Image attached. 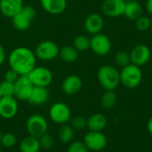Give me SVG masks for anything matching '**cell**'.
I'll list each match as a JSON object with an SVG mask.
<instances>
[{
  "instance_id": "5b68a950",
  "label": "cell",
  "mask_w": 152,
  "mask_h": 152,
  "mask_svg": "<svg viewBox=\"0 0 152 152\" xmlns=\"http://www.w3.org/2000/svg\"><path fill=\"white\" fill-rule=\"evenodd\" d=\"M37 59L44 61H50L59 56L60 48L52 40H44L37 44L34 50Z\"/></svg>"
},
{
  "instance_id": "f1b7e54d",
  "label": "cell",
  "mask_w": 152,
  "mask_h": 152,
  "mask_svg": "<svg viewBox=\"0 0 152 152\" xmlns=\"http://www.w3.org/2000/svg\"><path fill=\"white\" fill-rule=\"evenodd\" d=\"M114 61H115V63L118 66L121 67V68L126 67V65H128V64L131 63V60H130L129 53H127L126 52H123V51L118 52L115 54Z\"/></svg>"
},
{
  "instance_id": "d4e9b609",
  "label": "cell",
  "mask_w": 152,
  "mask_h": 152,
  "mask_svg": "<svg viewBox=\"0 0 152 152\" xmlns=\"http://www.w3.org/2000/svg\"><path fill=\"white\" fill-rule=\"evenodd\" d=\"M73 46L77 52H86L90 49V38L85 35H79L75 37L73 41Z\"/></svg>"
},
{
  "instance_id": "b9f144b4",
  "label": "cell",
  "mask_w": 152,
  "mask_h": 152,
  "mask_svg": "<svg viewBox=\"0 0 152 152\" xmlns=\"http://www.w3.org/2000/svg\"><path fill=\"white\" fill-rule=\"evenodd\" d=\"M0 152H2V151H0Z\"/></svg>"
},
{
  "instance_id": "8d00e7d4",
  "label": "cell",
  "mask_w": 152,
  "mask_h": 152,
  "mask_svg": "<svg viewBox=\"0 0 152 152\" xmlns=\"http://www.w3.org/2000/svg\"><path fill=\"white\" fill-rule=\"evenodd\" d=\"M147 129L149 131V133L152 135V118H150V120L148 121V124H147Z\"/></svg>"
},
{
  "instance_id": "44dd1931",
  "label": "cell",
  "mask_w": 152,
  "mask_h": 152,
  "mask_svg": "<svg viewBox=\"0 0 152 152\" xmlns=\"http://www.w3.org/2000/svg\"><path fill=\"white\" fill-rule=\"evenodd\" d=\"M142 12H143V8L137 0L126 2L124 15L128 20H135L136 19H138L140 16L142 15Z\"/></svg>"
},
{
  "instance_id": "277c9868",
  "label": "cell",
  "mask_w": 152,
  "mask_h": 152,
  "mask_svg": "<svg viewBox=\"0 0 152 152\" xmlns=\"http://www.w3.org/2000/svg\"><path fill=\"white\" fill-rule=\"evenodd\" d=\"M36 13V9L32 5H23L21 10L12 19L13 27L19 31H26L31 26Z\"/></svg>"
},
{
  "instance_id": "603a6c76",
  "label": "cell",
  "mask_w": 152,
  "mask_h": 152,
  "mask_svg": "<svg viewBox=\"0 0 152 152\" xmlns=\"http://www.w3.org/2000/svg\"><path fill=\"white\" fill-rule=\"evenodd\" d=\"M59 56L63 61H65L67 63H72L77 60L78 52L74 46L67 45V46H64L61 49H60Z\"/></svg>"
},
{
  "instance_id": "e0dca14e",
  "label": "cell",
  "mask_w": 152,
  "mask_h": 152,
  "mask_svg": "<svg viewBox=\"0 0 152 152\" xmlns=\"http://www.w3.org/2000/svg\"><path fill=\"white\" fill-rule=\"evenodd\" d=\"M82 80L77 75H69L61 83V90L67 95H74L82 88Z\"/></svg>"
},
{
  "instance_id": "2e32d148",
  "label": "cell",
  "mask_w": 152,
  "mask_h": 152,
  "mask_svg": "<svg viewBox=\"0 0 152 152\" xmlns=\"http://www.w3.org/2000/svg\"><path fill=\"white\" fill-rule=\"evenodd\" d=\"M23 5V0H0V12L4 17L12 19Z\"/></svg>"
},
{
  "instance_id": "ac0fdd59",
  "label": "cell",
  "mask_w": 152,
  "mask_h": 152,
  "mask_svg": "<svg viewBox=\"0 0 152 152\" xmlns=\"http://www.w3.org/2000/svg\"><path fill=\"white\" fill-rule=\"evenodd\" d=\"M49 97L50 95L47 87L34 86L28 102L35 106H42L48 102Z\"/></svg>"
},
{
  "instance_id": "484cf974",
  "label": "cell",
  "mask_w": 152,
  "mask_h": 152,
  "mask_svg": "<svg viewBox=\"0 0 152 152\" xmlns=\"http://www.w3.org/2000/svg\"><path fill=\"white\" fill-rule=\"evenodd\" d=\"M117 100V94L114 91H106L101 98V103L103 108L111 109L115 106Z\"/></svg>"
},
{
  "instance_id": "4fadbf2b",
  "label": "cell",
  "mask_w": 152,
  "mask_h": 152,
  "mask_svg": "<svg viewBox=\"0 0 152 152\" xmlns=\"http://www.w3.org/2000/svg\"><path fill=\"white\" fill-rule=\"evenodd\" d=\"M19 105L14 96H2L0 98V118L11 119L18 112Z\"/></svg>"
},
{
  "instance_id": "52a82bcc",
  "label": "cell",
  "mask_w": 152,
  "mask_h": 152,
  "mask_svg": "<svg viewBox=\"0 0 152 152\" xmlns=\"http://www.w3.org/2000/svg\"><path fill=\"white\" fill-rule=\"evenodd\" d=\"M34 86L47 87L53 79V75L50 69L43 66H36L28 75Z\"/></svg>"
},
{
  "instance_id": "ffe728a7",
  "label": "cell",
  "mask_w": 152,
  "mask_h": 152,
  "mask_svg": "<svg viewBox=\"0 0 152 152\" xmlns=\"http://www.w3.org/2000/svg\"><path fill=\"white\" fill-rule=\"evenodd\" d=\"M107 126V118L102 113H95L90 116L87 119L86 127L89 131L102 132Z\"/></svg>"
},
{
  "instance_id": "3957f363",
  "label": "cell",
  "mask_w": 152,
  "mask_h": 152,
  "mask_svg": "<svg viewBox=\"0 0 152 152\" xmlns=\"http://www.w3.org/2000/svg\"><path fill=\"white\" fill-rule=\"evenodd\" d=\"M119 73L120 84L129 89L136 88L140 86L142 80V71L141 69V67H138L133 63L123 67Z\"/></svg>"
},
{
  "instance_id": "d6a6232c",
  "label": "cell",
  "mask_w": 152,
  "mask_h": 152,
  "mask_svg": "<svg viewBox=\"0 0 152 152\" xmlns=\"http://www.w3.org/2000/svg\"><path fill=\"white\" fill-rule=\"evenodd\" d=\"M67 152H89L83 142H73L68 147Z\"/></svg>"
},
{
  "instance_id": "d590c367",
  "label": "cell",
  "mask_w": 152,
  "mask_h": 152,
  "mask_svg": "<svg viewBox=\"0 0 152 152\" xmlns=\"http://www.w3.org/2000/svg\"><path fill=\"white\" fill-rule=\"evenodd\" d=\"M145 8L149 14L152 15V0H146L145 3Z\"/></svg>"
},
{
  "instance_id": "83f0119b",
  "label": "cell",
  "mask_w": 152,
  "mask_h": 152,
  "mask_svg": "<svg viewBox=\"0 0 152 152\" xmlns=\"http://www.w3.org/2000/svg\"><path fill=\"white\" fill-rule=\"evenodd\" d=\"M135 28L139 31H147L151 28V19L148 16L142 15L135 20Z\"/></svg>"
},
{
  "instance_id": "7a4b0ae2",
  "label": "cell",
  "mask_w": 152,
  "mask_h": 152,
  "mask_svg": "<svg viewBox=\"0 0 152 152\" xmlns=\"http://www.w3.org/2000/svg\"><path fill=\"white\" fill-rule=\"evenodd\" d=\"M97 79L105 91H114L120 84V73L112 65H103L97 71Z\"/></svg>"
},
{
  "instance_id": "ba28073f",
  "label": "cell",
  "mask_w": 152,
  "mask_h": 152,
  "mask_svg": "<svg viewBox=\"0 0 152 152\" xmlns=\"http://www.w3.org/2000/svg\"><path fill=\"white\" fill-rule=\"evenodd\" d=\"M50 119L57 125H65L71 119V110L69 107L62 102H57L53 103L49 110Z\"/></svg>"
},
{
  "instance_id": "6da1fadb",
  "label": "cell",
  "mask_w": 152,
  "mask_h": 152,
  "mask_svg": "<svg viewBox=\"0 0 152 152\" xmlns=\"http://www.w3.org/2000/svg\"><path fill=\"white\" fill-rule=\"evenodd\" d=\"M7 60L10 69L16 71L20 76H28L37 66V57L34 51L25 46H19L12 49Z\"/></svg>"
},
{
  "instance_id": "f546056e",
  "label": "cell",
  "mask_w": 152,
  "mask_h": 152,
  "mask_svg": "<svg viewBox=\"0 0 152 152\" xmlns=\"http://www.w3.org/2000/svg\"><path fill=\"white\" fill-rule=\"evenodd\" d=\"M0 93L2 96H14V83L2 81L0 83Z\"/></svg>"
},
{
  "instance_id": "1f68e13d",
  "label": "cell",
  "mask_w": 152,
  "mask_h": 152,
  "mask_svg": "<svg viewBox=\"0 0 152 152\" xmlns=\"http://www.w3.org/2000/svg\"><path fill=\"white\" fill-rule=\"evenodd\" d=\"M39 140V143L42 149L45 150H50L53 148V144H54V140L53 137L50 134H48L47 133L45 134L44 135H42L41 137L38 138Z\"/></svg>"
},
{
  "instance_id": "9c48e42d",
  "label": "cell",
  "mask_w": 152,
  "mask_h": 152,
  "mask_svg": "<svg viewBox=\"0 0 152 152\" xmlns=\"http://www.w3.org/2000/svg\"><path fill=\"white\" fill-rule=\"evenodd\" d=\"M112 48V43L108 36L102 33L93 35L90 38V49L98 56L109 54Z\"/></svg>"
},
{
  "instance_id": "74e56055",
  "label": "cell",
  "mask_w": 152,
  "mask_h": 152,
  "mask_svg": "<svg viewBox=\"0 0 152 152\" xmlns=\"http://www.w3.org/2000/svg\"><path fill=\"white\" fill-rule=\"evenodd\" d=\"M1 137H2V133H1V131H0V142H1Z\"/></svg>"
},
{
  "instance_id": "5bb4252c",
  "label": "cell",
  "mask_w": 152,
  "mask_h": 152,
  "mask_svg": "<svg viewBox=\"0 0 152 152\" xmlns=\"http://www.w3.org/2000/svg\"><path fill=\"white\" fill-rule=\"evenodd\" d=\"M126 2L124 0H104L102 4V11L104 15L110 18H117L124 15Z\"/></svg>"
},
{
  "instance_id": "836d02e7",
  "label": "cell",
  "mask_w": 152,
  "mask_h": 152,
  "mask_svg": "<svg viewBox=\"0 0 152 152\" xmlns=\"http://www.w3.org/2000/svg\"><path fill=\"white\" fill-rule=\"evenodd\" d=\"M20 77V75L16 72V71H14L13 69H9L8 70H6L5 71V73H4V80H5V81H7V82H11V83H14L17 79H18V77Z\"/></svg>"
},
{
  "instance_id": "7c38bea8",
  "label": "cell",
  "mask_w": 152,
  "mask_h": 152,
  "mask_svg": "<svg viewBox=\"0 0 152 152\" xmlns=\"http://www.w3.org/2000/svg\"><path fill=\"white\" fill-rule=\"evenodd\" d=\"M33 87L28 76H20L14 82V97L17 100L28 101Z\"/></svg>"
},
{
  "instance_id": "ab89813d",
  "label": "cell",
  "mask_w": 152,
  "mask_h": 152,
  "mask_svg": "<svg viewBox=\"0 0 152 152\" xmlns=\"http://www.w3.org/2000/svg\"><path fill=\"white\" fill-rule=\"evenodd\" d=\"M151 28L152 29V19H151Z\"/></svg>"
},
{
  "instance_id": "8992f818",
  "label": "cell",
  "mask_w": 152,
  "mask_h": 152,
  "mask_svg": "<svg viewBox=\"0 0 152 152\" xmlns=\"http://www.w3.org/2000/svg\"><path fill=\"white\" fill-rule=\"evenodd\" d=\"M26 130L28 135L39 138L48 131V122L46 118L40 114L29 116L26 121Z\"/></svg>"
},
{
  "instance_id": "8fae6325",
  "label": "cell",
  "mask_w": 152,
  "mask_h": 152,
  "mask_svg": "<svg viewBox=\"0 0 152 152\" xmlns=\"http://www.w3.org/2000/svg\"><path fill=\"white\" fill-rule=\"evenodd\" d=\"M129 55H130L131 63L138 67H142L146 65L151 60V51L148 45L143 44H139L131 50Z\"/></svg>"
},
{
  "instance_id": "d6986e66",
  "label": "cell",
  "mask_w": 152,
  "mask_h": 152,
  "mask_svg": "<svg viewBox=\"0 0 152 152\" xmlns=\"http://www.w3.org/2000/svg\"><path fill=\"white\" fill-rule=\"evenodd\" d=\"M42 8L53 15L61 14L67 8V0H40Z\"/></svg>"
},
{
  "instance_id": "7402d4cb",
  "label": "cell",
  "mask_w": 152,
  "mask_h": 152,
  "mask_svg": "<svg viewBox=\"0 0 152 152\" xmlns=\"http://www.w3.org/2000/svg\"><path fill=\"white\" fill-rule=\"evenodd\" d=\"M41 146L38 138L31 135L24 137L19 144V150L20 152H39Z\"/></svg>"
},
{
  "instance_id": "4dcf8cb0",
  "label": "cell",
  "mask_w": 152,
  "mask_h": 152,
  "mask_svg": "<svg viewBox=\"0 0 152 152\" xmlns=\"http://www.w3.org/2000/svg\"><path fill=\"white\" fill-rule=\"evenodd\" d=\"M87 119H86L83 116H76L70 119V126L74 128V130H82L86 127Z\"/></svg>"
},
{
  "instance_id": "30bf717a",
  "label": "cell",
  "mask_w": 152,
  "mask_h": 152,
  "mask_svg": "<svg viewBox=\"0 0 152 152\" xmlns=\"http://www.w3.org/2000/svg\"><path fill=\"white\" fill-rule=\"evenodd\" d=\"M83 142L89 151H101L107 146V137L102 132H88L85 137Z\"/></svg>"
},
{
  "instance_id": "e575fe53",
  "label": "cell",
  "mask_w": 152,
  "mask_h": 152,
  "mask_svg": "<svg viewBox=\"0 0 152 152\" xmlns=\"http://www.w3.org/2000/svg\"><path fill=\"white\" fill-rule=\"evenodd\" d=\"M6 59H7L6 52H5L4 48L3 47V45H0V66H2L5 62Z\"/></svg>"
},
{
  "instance_id": "9a60e30c",
  "label": "cell",
  "mask_w": 152,
  "mask_h": 152,
  "mask_svg": "<svg viewBox=\"0 0 152 152\" xmlns=\"http://www.w3.org/2000/svg\"><path fill=\"white\" fill-rule=\"evenodd\" d=\"M84 27L86 31L92 36L101 33L104 27V20L99 13H91L86 18Z\"/></svg>"
},
{
  "instance_id": "f35d334b",
  "label": "cell",
  "mask_w": 152,
  "mask_h": 152,
  "mask_svg": "<svg viewBox=\"0 0 152 152\" xmlns=\"http://www.w3.org/2000/svg\"><path fill=\"white\" fill-rule=\"evenodd\" d=\"M125 2H129V1H134V0H124Z\"/></svg>"
},
{
  "instance_id": "60d3db41",
  "label": "cell",
  "mask_w": 152,
  "mask_h": 152,
  "mask_svg": "<svg viewBox=\"0 0 152 152\" xmlns=\"http://www.w3.org/2000/svg\"><path fill=\"white\" fill-rule=\"evenodd\" d=\"M1 97H2V95H1V93H0V98H1Z\"/></svg>"
},
{
  "instance_id": "cb8c5ba5",
  "label": "cell",
  "mask_w": 152,
  "mask_h": 152,
  "mask_svg": "<svg viewBox=\"0 0 152 152\" xmlns=\"http://www.w3.org/2000/svg\"><path fill=\"white\" fill-rule=\"evenodd\" d=\"M74 135H75L74 128L70 125H67V124L62 125L59 129L58 137L62 143L71 142L74 138Z\"/></svg>"
},
{
  "instance_id": "4316f807",
  "label": "cell",
  "mask_w": 152,
  "mask_h": 152,
  "mask_svg": "<svg viewBox=\"0 0 152 152\" xmlns=\"http://www.w3.org/2000/svg\"><path fill=\"white\" fill-rule=\"evenodd\" d=\"M16 142H17V137L12 133L2 134L0 143L2 144L3 147H4L6 149H11L13 146H15Z\"/></svg>"
}]
</instances>
